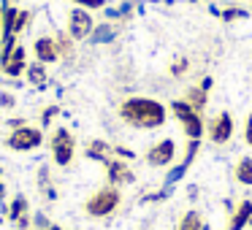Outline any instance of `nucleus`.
<instances>
[{"label": "nucleus", "mask_w": 252, "mask_h": 230, "mask_svg": "<svg viewBox=\"0 0 252 230\" xmlns=\"http://www.w3.org/2000/svg\"><path fill=\"white\" fill-rule=\"evenodd\" d=\"M120 119L133 130H158L168 122V106L158 98H147V95H130L120 103L117 109Z\"/></svg>", "instance_id": "1"}, {"label": "nucleus", "mask_w": 252, "mask_h": 230, "mask_svg": "<svg viewBox=\"0 0 252 230\" xmlns=\"http://www.w3.org/2000/svg\"><path fill=\"white\" fill-rule=\"evenodd\" d=\"M122 206V192L120 187H100V190H95L93 195L84 201V214L93 219H106L111 217V214H117V208Z\"/></svg>", "instance_id": "2"}, {"label": "nucleus", "mask_w": 252, "mask_h": 230, "mask_svg": "<svg viewBox=\"0 0 252 230\" xmlns=\"http://www.w3.org/2000/svg\"><path fill=\"white\" fill-rule=\"evenodd\" d=\"M168 114L176 116V122L182 125V130H185V136L190 138V141H201V138L206 136V122H203V114H198V111L192 109L185 98L171 100V103H168Z\"/></svg>", "instance_id": "3"}, {"label": "nucleus", "mask_w": 252, "mask_h": 230, "mask_svg": "<svg viewBox=\"0 0 252 230\" xmlns=\"http://www.w3.org/2000/svg\"><path fill=\"white\" fill-rule=\"evenodd\" d=\"M49 152L57 168H71L76 160V136L68 127H55L49 136Z\"/></svg>", "instance_id": "4"}, {"label": "nucleus", "mask_w": 252, "mask_h": 230, "mask_svg": "<svg viewBox=\"0 0 252 230\" xmlns=\"http://www.w3.org/2000/svg\"><path fill=\"white\" fill-rule=\"evenodd\" d=\"M41 144H44V130L33 125L17 127L6 136V149H11V152H35Z\"/></svg>", "instance_id": "5"}, {"label": "nucleus", "mask_w": 252, "mask_h": 230, "mask_svg": "<svg viewBox=\"0 0 252 230\" xmlns=\"http://www.w3.org/2000/svg\"><path fill=\"white\" fill-rule=\"evenodd\" d=\"M233 133H236V119H233L230 111H220V114H214L212 119L206 122V138H209V144H214V146L230 144Z\"/></svg>", "instance_id": "6"}, {"label": "nucleus", "mask_w": 252, "mask_h": 230, "mask_svg": "<svg viewBox=\"0 0 252 230\" xmlns=\"http://www.w3.org/2000/svg\"><path fill=\"white\" fill-rule=\"evenodd\" d=\"M65 33L71 35L73 41H87V38H93V33H95V19H93V14H90L87 8L73 6L71 11H68V19H65Z\"/></svg>", "instance_id": "7"}, {"label": "nucleus", "mask_w": 252, "mask_h": 230, "mask_svg": "<svg viewBox=\"0 0 252 230\" xmlns=\"http://www.w3.org/2000/svg\"><path fill=\"white\" fill-rule=\"evenodd\" d=\"M176 160V141L174 138H160L144 152V163L149 168H168Z\"/></svg>", "instance_id": "8"}, {"label": "nucleus", "mask_w": 252, "mask_h": 230, "mask_svg": "<svg viewBox=\"0 0 252 230\" xmlns=\"http://www.w3.org/2000/svg\"><path fill=\"white\" fill-rule=\"evenodd\" d=\"M103 168H106V181H109L111 187H125V184H133V181H136L133 168L127 165V160H122V157H109L103 163Z\"/></svg>", "instance_id": "9"}, {"label": "nucleus", "mask_w": 252, "mask_h": 230, "mask_svg": "<svg viewBox=\"0 0 252 230\" xmlns=\"http://www.w3.org/2000/svg\"><path fill=\"white\" fill-rule=\"evenodd\" d=\"M228 208L230 214H228V222H225V230H244L252 225V198H241L236 206H228Z\"/></svg>", "instance_id": "10"}, {"label": "nucleus", "mask_w": 252, "mask_h": 230, "mask_svg": "<svg viewBox=\"0 0 252 230\" xmlns=\"http://www.w3.org/2000/svg\"><path fill=\"white\" fill-rule=\"evenodd\" d=\"M28 49H25L22 44H17L11 52L6 55V60L0 62V71L6 73V76H11V79H17V76H22L25 71H28Z\"/></svg>", "instance_id": "11"}, {"label": "nucleus", "mask_w": 252, "mask_h": 230, "mask_svg": "<svg viewBox=\"0 0 252 230\" xmlns=\"http://www.w3.org/2000/svg\"><path fill=\"white\" fill-rule=\"evenodd\" d=\"M33 57L44 65H52V62L60 60V49H57V38L55 35H38L33 41Z\"/></svg>", "instance_id": "12"}, {"label": "nucleus", "mask_w": 252, "mask_h": 230, "mask_svg": "<svg viewBox=\"0 0 252 230\" xmlns=\"http://www.w3.org/2000/svg\"><path fill=\"white\" fill-rule=\"evenodd\" d=\"M176 230H209V222L198 208H190L176 219Z\"/></svg>", "instance_id": "13"}, {"label": "nucleus", "mask_w": 252, "mask_h": 230, "mask_svg": "<svg viewBox=\"0 0 252 230\" xmlns=\"http://www.w3.org/2000/svg\"><path fill=\"white\" fill-rule=\"evenodd\" d=\"M233 181L241 187H252V157H239L233 165Z\"/></svg>", "instance_id": "14"}, {"label": "nucleus", "mask_w": 252, "mask_h": 230, "mask_svg": "<svg viewBox=\"0 0 252 230\" xmlns=\"http://www.w3.org/2000/svg\"><path fill=\"white\" fill-rule=\"evenodd\" d=\"M84 154H87L90 160H98V163H106V160L114 154V146H109L106 141H100V138H93V141L87 144V149H84Z\"/></svg>", "instance_id": "15"}, {"label": "nucleus", "mask_w": 252, "mask_h": 230, "mask_svg": "<svg viewBox=\"0 0 252 230\" xmlns=\"http://www.w3.org/2000/svg\"><path fill=\"white\" fill-rule=\"evenodd\" d=\"M185 100L198 111V114H203V111H206V106H209V92H206V89H201V87L195 84V87L185 89Z\"/></svg>", "instance_id": "16"}, {"label": "nucleus", "mask_w": 252, "mask_h": 230, "mask_svg": "<svg viewBox=\"0 0 252 230\" xmlns=\"http://www.w3.org/2000/svg\"><path fill=\"white\" fill-rule=\"evenodd\" d=\"M25 79H28L33 87H46V82H49V73H46V65L44 62H30L28 71H25Z\"/></svg>", "instance_id": "17"}, {"label": "nucleus", "mask_w": 252, "mask_h": 230, "mask_svg": "<svg viewBox=\"0 0 252 230\" xmlns=\"http://www.w3.org/2000/svg\"><path fill=\"white\" fill-rule=\"evenodd\" d=\"M22 217H30V203H28V198L19 192V195H14L11 203H8V219L17 222V219H22Z\"/></svg>", "instance_id": "18"}, {"label": "nucleus", "mask_w": 252, "mask_h": 230, "mask_svg": "<svg viewBox=\"0 0 252 230\" xmlns=\"http://www.w3.org/2000/svg\"><path fill=\"white\" fill-rule=\"evenodd\" d=\"M250 17V8H244V6H239V3H230L228 0V6L225 8H220V19L222 22H239V19H247Z\"/></svg>", "instance_id": "19"}, {"label": "nucleus", "mask_w": 252, "mask_h": 230, "mask_svg": "<svg viewBox=\"0 0 252 230\" xmlns=\"http://www.w3.org/2000/svg\"><path fill=\"white\" fill-rule=\"evenodd\" d=\"M55 38H57V49H60V60H71L73 57V44H76V41H73L65 30L55 33Z\"/></svg>", "instance_id": "20"}, {"label": "nucleus", "mask_w": 252, "mask_h": 230, "mask_svg": "<svg viewBox=\"0 0 252 230\" xmlns=\"http://www.w3.org/2000/svg\"><path fill=\"white\" fill-rule=\"evenodd\" d=\"M30 22H33V11L30 8H19L17 11V19H14V35H22V33H28L30 30Z\"/></svg>", "instance_id": "21"}, {"label": "nucleus", "mask_w": 252, "mask_h": 230, "mask_svg": "<svg viewBox=\"0 0 252 230\" xmlns=\"http://www.w3.org/2000/svg\"><path fill=\"white\" fill-rule=\"evenodd\" d=\"M168 73H171L174 79L187 76V73H190V60H187V57H176V60L168 65Z\"/></svg>", "instance_id": "22"}, {"label": "nucleus", "mask_w": 252, "mask_h": 230, "mask_svg": "<svg viewBox=\"0 0 252 230\" xmlns=\"http://www.w3.org/2000/svg\"><path fill=\"white\" fill-rule=\"evenodd\" d=\"M114 33H117L114 25H95L93 38H95V41H111V38H114Z\"/></svg>", "instance_id": "23"}, {"label": "nucleus", "mask_w": 252, "mask_h": 230, "mask_svg": "<svg viewBox=\"0 0 252 230\" xmlns=\"http://www.w3.org/2000/svg\"><path fill=\"white\" fill-rule=\"evenodd\" d=\"M68 3H73V6H79V8H87V11H100V8H106V0H68Z\"/></svg>", "instance_id": "24"}, {"label": "nucleus", "mask_w": 252, "mask_h": 230, "mask_svg": "<svg viewBox=\"0 0 252 230\" xmlns=\"http://www.w3.org/2000/svg\"><path fill=\"white\" fill-rule=\"evenodd\" d=\"M14 106H17V98L6 89H0V109H14Z\"/></svg>", "instance_id": "25"}, {"label": "nucleus", "mask_w": 252, "mask_h": 230, "mask_svg": "<svg viewBox=\"0 0 252 230\" xmlns=\"http://www.w3.org/2000/svg\"><path fill=\"white\" fill-rule=\"evenodd\" d=\"M57 111H60L57 106H46V109L41 111V125H49V122L57 116Z\"/></svg>", "instance_id": "26"}, {"label": "nucleus", "mask_w": 252, "mask_h": 230, "mask_svg": "<svg viewBox=\"0 0 252 230\" xmlns=\"http://www.w3.org/2000/svg\"><path fill=\"white\" fill-rule=\"evenodd\" d=\"M244 144L252 149V114H247L244 119Z\"/></svg>", "instance_id": "27"}, {"label": "nucleus", "mask_w": 252, "mask_h": 230, "mask_svg": "<svg viewBox=\"0 0 252 230\" xmlns=\"http://www.w3.org/2000/svg\"><path fill=\"white\" fill-rule=\"evenodd\" d=\"M33 225H35V230H46L52 222L44 217V214H35V217H33Z\"/></svg>", "instance_id": "28"}, {"label": "nucleus", "mask_w": 252, "mask_h": 230, "mask_svg": "<svg viewBox=\"0 0 252 230\" xmlns=\"http://www.w3.org/2000/svg\"><path fill=\"white\" fill-rule=\"evenodd\" d=\"M114 154H117V157H122V160H133V157H136V154H133L130 149H125V146H114Z\"/></svg>", "instance_id": "29"}, {"label": "nucleus", "mask_w": 252, "mask_h": 230, "mask_svg": "<svg viewBox=\"0 0 252 230\" xmlns=\"http://www.w3.org/2000/svg\"><path fill=\"white\" fill-rule=\"evenodd\" d=\"M212 84H214V79H212V76H203L201 82H198V87L206 89V92H209V89H212Z\"/></svg>", "instance_id": "30"}, {"label": "nucleus", "mask_w": 252, "mask_h": 230, "mask_svg": "<svg viewBox=\"0 0 252 230\" xmlns=\"http://www.w3.org/2000/svg\"><path fill=\"white\" fill-rule=\"evenodd\" d=\"M3 198H6V184L0 181V201H3Z\"/></svg>", "instance_id": "31"}, {"label": "nucleus", "mask_w": 252, "mask_h": 230, "mask_svg": "<svg viewBox=\"0 0 252 230\" xmlns=\"http://www.w3.org/2000/svg\"><path fill=\"white\" fill-rule=\"evenodd\" d=\"M0 30H3V6H0Z\"/></svg>", "instance_id": "32"}, {"label": "nucleus", "mask_w": 252, "mask_h": 230, "mask_svg": "<svg viewBox=\"0 0 252 230\" xmlns=\"http://www.w3.org/2000/svg\"><path fill=\"white\" fill-rule=\"evenodd\" d=\"M0 6H11V0H0Z\"/></svg>", "instance_id": "33"}, {"label": "nucleus", "mask_w": 252, "mask_h": 230, "mask_svg": "<svg viewBox=\"0 0 252 230\" xmlns=\"http://www.w3.org/2000/svg\"><path fill=\"white\" fill-rule=\"evenodd\" d=\"M230 3H250V0H230Z\"/></svg>", "instance_id": "34"}, {"label": "nucleus", "mask_w": 252, "mask_h": 230, "mask_svg": "<svg viewBox=\"0 0 252 230\" xmlns=\"http://www.w3.org/2000/svg\"><path fill=\"white\" fill-rule=\"evenodd\" d=\"M46 230H60V228H55V225H49V228H46Z\"/></svg>", "instance_id": "35"}, {"label": "nucleus", "mask_w": 252, "mask_h": 230, "mask_svg": "<svg viewBox=\"0 0 252 230\" xmlns=\"http://www.w3.org/2000/svg\"><path fill=\"white\" fill-rule=\"evenodd\" d=\"M250 11H252V3H250Z\"/></svg>", "instance_id": "36"}]
</instances>
